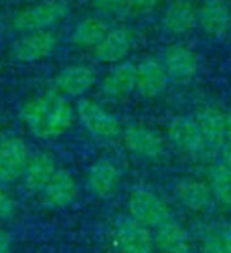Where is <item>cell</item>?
I'll list each match as a JSON object with an SVG mask.
<instances>
[{"label": "cell", "mask_w": 231, "mask_h": 253, "mask_svg": "<svg viewBox=\"0 0 231 253\" xmlns=\"http://www.w3.org/2000/svg\"><path fill=\"white\" fill-rule=\"evenodd\" d=\"M75 109L57 92H45L30 98L21 109V119L35 138L49 141L65 134L75 122Z\"/></svg>", "instance_id": "cell-1"}, {"label": "cell", "mask_w": 231, "mask_h": 253, "mask_svg": "<svg viewBox=\"0 0 231 253\" xmlns=\"http://www.w3.org/2000/svg\"><path fill=\"white\" fill-rule=\"evenodd\" d=\"M68 13L70 6L63 0H43L19 10L14 14L11 24L13 29L22 34L51 30L65 19Z\"/></svg>", "instance_id": "cell-2"}, {"label": "cell", "mask_w": 231, "mask_h": 253, "mask_svg": "<svg viewBox=\"0 0 231 253\" xmlns=\"http://www.w3.org/2000/svg\"><path fill=\"white\" fill-rule=\"evenodd\" d=\"M127 211L130 218L152 231L173 218L168 203L150 188L133 190L127 201Z\"/></svg>", "instance_id": "cell-3"}, {"label": "cell", "mask_w": 231, "mask_h": 253, "mask_svg": "<svg viewBox=\"0 0 231 253\" xmlns=\"http://www.w3.org/2000/svg\"><path fill=\"white\" fill-rule=\"evenodd\" d=\"M76 117L84 130L95 139L109 142L122 134L121 121L105 106L93 100H81L76 105Z\"/></svg>", "instance_id": "cell-4"}, {"label": "cell", "mask_w": 231, "mask_h": 253, "mask_svg": "<svg viewBox=\"0 0 231 253\" xmlns=\"http://www.w3.org/2000/svg\"><path fill=\"white\" fill-rule=\"evenodd\" d=\"M111 244L116 253H154V231L129 215L119 218L111 231Z\"/></svg>", "instance_id": "cell-5"}, {"label": "cell", "mask_w": 231, "mask_h": 253, "mask_svg": "<svg viewBox=\"0 0 231 253\" xmlns=\"http://www.w3.org/2000/svg\"><path fill=\"white\" fill-rule=\"evenodd\" d=\"M166 138L179 154L190 158H198L208 149L195 117H174L166 130Z\"/></svg>", "instance_id": "cell-6"}, {"label": "cell", "mask_w": 231, "mask_h": 253, "mask_svg": "<svg viewBox=\"0 0 231 253\" xmlns=\"http://www.w3.org/2000/svg\"><path fill=\"white\" fill-rule=\"evenodd\" d=\"M29 157V146L22 138L8 136L0 139V185L21 180Z\"/></svg>", "instance_id": "cell-7"}, {"label": "cell", "mask_w": 231, "mask_h": 253, "mask_svg": "<svg viewBox=\"0 0 231 253\" xmlns=\"http://www.w3.org/2000/svg\"><path fill=\"white\" fill-rule=\"evenodd\" d=\"M122 144L127 152L142 158V160H157L165 154V141L152 128L144 125H129L122 128Z\"/></svg>", "instance_id": "cell-8"}, {"label": "cell", "mask_w": 231, "mask_h": 253, "mask_svg": "<svg viewBox=\"0 0 231 253\" xmlns=\"http://www.w3.org/2000/svg\"><path fill=\"white\" fill-rule=\"evenodd\" d=\"M122 182V169L109 158H98L93 162L86 174L87 190L100 200H108L117 193Z\"/></svg>", "instance_id": "cell-9"}, {"label": "cell", "mask_w": 231, "mask_h": 253, "mask_svg": "<svg viewBox=\"0 0 231 253\" xmlns=\"http://www.w3.org/2000/svg\"><path fill=\"white\" fill-rule=\"evenodd\" d=\"M57 47V35L52 30L30 32L24 34L18 42L13 44V57L22 63H34L45 60Z\"/></svg>", "instance_id": "cell-10"}, {"label": "cell", "mask_w": 231, "mask_h": 253, "mask_svg": "<svg viewBox=\"0 0 231 253\" xmlns=\"http://www.w3.org/2000/svg\"><path fill=\"white\" fill-rule=\"evenodd\" d=\"M174 198L184 209L193 213L208 212L214 204V195L208 182L196 177H181L173 188Z\"/></svg>", "instance_id": "cell-11"}, {"label": "cell", "mask_w": 231, "mask_h": 253, "mask_svg": "<svg viewBox=\"0 0 231 253\" xmlns=\"http://www.w3.org/2000/svg\"><path fill=\"white\" fill-rule=\"evenodd\" d=\"M79 195L75 176L68 169L59 168L40 193V200L47 209H65L71 206Z\"/></svg>", "instance_id": "cell-12"}, {"label": "cell", "mask_w": 231, "mask_h": 253, "mask_svg": "<svg viewBox=\"0 0 231 253\" xmlns=\"http://www.w3.org/2000/svg\"><path fill=\"white\" fill-rule=\"evenodd\" d=\"M162 63L168 78L179 84L192 81L200 70V59H198L196 52L182 44H173L166 47Z\"/></svg>", "instance_id": "cell-13"}, {"label": "cell", "mask_w": 231, "mask_h": 253, "mask_svg": "<svg viewBox=\"0 0 231 253\" xmlns=\"http://www.w3.org/2000/svg\"><path fill=\"white\" fill-rule=\"evenodd\" d=\"M95 81L97 73L91 65L76 63L59 71L54 79V87L62 97H81L92 89Z\"/></svg>", "instance_id": "cell-14"}, {"label": "cell", "mask_w": 231, "mask_h": 253, "mask_svg": "<svg viewBox=\"0 0 231 253\" xmlns=\"http://www.w3.org/2000/svg\"><path fill=\"white\" fill-rule=\"evenodd\" d=\"M133 32L129 29L119 27V29H109L106 37L101 40L100 44L92 51L93 57L101 63H116L124 62V59L129 55L133 47Z\"/></svg>", "instance_id": "cell-15"}, {"label": "cell", "mask_w": 231, "mask_h": 253, "mask_svg": "<svg viewBox=\"0 0 231 253\" xmlns=\"http://www.w3.org/2000/svg\"><path fill=\"white\" fill-rule=\"evenodd\" d=\"M198 26L211 37H225L231 30V8L225 0H204L198 6Z\"/></svg>", "instance_id": "cell-16"}, {"label": "cell", "mask_w": 231, "mask_h": 253, "mask_svg": "<svg viewBox=\"0 0 231 253\" xmlns=\"http://www.w3.org/2000/svg\"><path fill=\"white\" fill-rule=\"evenodd\" d=\"M57 169H59V166L51 154L35 152V154H30L21 180L27 192L34 195H40L47 182L52 179V176Z\"/></svg>", "instance_id": "cell-17"}, {"label": "cell", "mask_w": 231, "mask_h": 253, "mask_svg": "<svg viewBox=\"0 0 231 253\" xmlns=\"http://www.w3.org/2000/svg\"><path fill=\"white\" fill-rule=\"evenodd\" d=\"M137 90V65L132 62H121L113 65L101 81V92L109 98H127Z\"/></svg>", "instance_id": "cell-18"}, {"label": "cell", "mask_w": 231, "mask_h": 253, "mask_svg": "<svg viewBox=\"0 0 231 253\" xmlns=\"http://www.w3.org/2000/svg\"><path fill=\"white\" fill-rule=\"evenodd\" d=\"M170 78L162 60L144 59L137 65V90L144 98H157L166 90Z\"/></svg>", "instance_id": "cell-19"}, {"label": "cell", "mask_w": 231, "mask_h": 253, "mask_svg": "<svg viewBox=\"0 0 231 253\" xmlns=\"http://www.w3.org/2000/svg\"><path fill=\"white\" fill-rule=\"evenodd\" d=\"M154 244L160 253H192L193 249L188 229L174 218L154 229Z\"/></svg>", "instance_id": "cell-20"}, {"label": "cell", "mask_w": 231, "mask_h": 253, "mask_svg": "<svg viewBox=\"0 0 231 253\" xmlns=\"http://www.w3.org/2000/svg\"><path fill=\"white\" fill-rule=\"evenodd\" d=\"M162 26L171 35H187L198 26V8L190 0H174L163 13Z\"/></svg>", "instance_id": "cell-21"}, {"label": "cell", "mask_w": 231, "mask_h": 253, "mask_svg": "<svg viewBox=\"0 0 231 253\" xmlns=\"http://www.w3.org/2000/svg\"><path fill=\"white\" fill-rule=\"evenodd\" d=\"M203 139L208 149H222L225 146V111L219 108H203L195 116Z\"/></svg>", "instance_id": "cell-22"}, {"label": "cell", "mask_w": 231, "mask_h": 253, "mask_svg": "<svg viewBox=\"0 0 231 253\" xmlns=\"http://www.w3.org/2000/svg\"><path fill=\"white\" fill-rule=\"evenodd\" d=\"M109 32V26L98 16H87L81 19L71 34V42L83 49H95Z\"/></svg>", "instance_id": "cell-23"}, {"label": "cell", "mask_w": 231, "mask_h": 253, "mask_svg": "<svg viewBox=\"0 0 231 253\" xmlns=\"http://www.w3.org/2000/svg\"><path fill=\"white\" fill-rule=\"evenodd\" d=\"M160 3V0H93V6L105 16L142 14Z\"/></svg>", "instance_id": "cell-24"}, {"label": "cell", "mask_w": 231, "mask_h": 253, "mask_svg": "<svg viewBox=\"0 0 231 253\" xmlns=\"http://www.w3.org/2000/svg\"><path fill=\"white\" fill-rule=\"evenodd\" d=\"M208 184L214 195V200L224 208L231 209V168L222 162L216 163L209 169Z\"/></svg>", "instance_id": "cell-25"}, {"label": "cell", "mask_w": 231, "mask_h": 253, "mask_svg": "<svg viewBox=\"0 0 231 253\" xmlns=\"http://www.w3.org/2000/svg\"><path fill=\"white\" fill-rule=\"evenodd\" d=\"M16 212H18V203L3 185H0V221L13 218Z\"/></svg>", "instance_id": "cell-26"}, {"label": "cell", "mask_w": 231, "mask_h": 253, "mask_svg": "<svg viewBox=\"0 0 231 253\" xmlns=\"http://www.w3.org/2000/svg\"><path fill=\"white\" fill-rule=\"evenodd\" d=\"M200 253H225L220 234H209L201 244Z\"/></svg>", "instance_id": "cell-27"}, {"label": "cell", "mask_w": 231, "mask_h": 253, "mask_svg": "<svg viewBox=\"0 0 231 253\" xmlns=\"http://www.w3.org/2000/svg\"><path fill=\"white\" fill-rule=\"evenodd\" d=\"M11 236L3 228H0V253H11Z\"/></svg>", "instance_id": "cell-28"}, {"label": "cell", "mask_w": 231, "mask_h": 253, "mask_svg": "<svg viewBox=\"0 0 231 253\" xmlns=\"http://www.w3.org/2000/svg\"><path fill=\"white\" fill-rule=\"evenodd\" d=\"M219 234L222 237V244H224L225 253H231V229H230V226H227L224 231Z\"/></svg>", "instance_id": "cell-29"}, {"label": "cell", "mask_w": 231, "mask_h": 253, "mask_svg": "<svg viewBox=\"0 0 231 253\" xmlns=\"http://www.w3.org/2000/svg\"><path fill=\"white\" fill-rule=\"evenodd\" d=\"M220 155H222V163L227 165L228 168H231V144H225L222 147Z\"/></svg>", "instance_id": "cell-30"}, {"label": "cell", "mask_w": 231, "mask_h": 253, "mask_svg": "<svg viewBox=\"0 0 231 253\" xmlns=\"http://www.w3.org/2000/svg\"><path fill=\"white\" fill-rule=\"evenodd\" d=\"M225 144H231V109L225 111Z\"/></svg>", "instance_id": "cell-31"}, {"label": "cell", "mask_w": 231, "mask_h": 253, "mask_svg": "<svg viewBox=\"0 0 231 253\" xmlns=\"http://www.w3.org/2000/svg\"><path fill=\"white\" fill-rule=\"evenodd\" d=\"M230 229H231V225H230Z\"/></svg>", "instance_id": "cell-32"}]
</instances>
